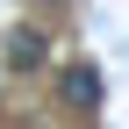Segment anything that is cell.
Listing matches in <instances>:
<instances>
[{
	"label": "cell",
	"mask_w": 129,
	"mask_h": 129,
	"mask_svg": "<svg viewBox=\"0 0 129 129\" xmlns=\"http://www.w3.org/2000/svg\"><path fill=\"white\" fill-rule=\"evenodd\" d=\"M43 57H50V43H43V29H7V64H14V72H36V64Z\"/></svg>",
	"instance_id": "obj_2"
},
{
	"label": "cell",
	"mask_w": 129,
	"mask_h": 129,
	"mask_svg": "<svg viewBox=\"0 0 129 129\" xmlns=\"http://www.w3.org/2000/svg\"><path fill=\"white\" fill-rule=\"evenodd\" d=\"M57 93H64V108H101V72L93 64H64Z\"/></svg>",
	"instance_id": "obj_1"
}]
</instances>
